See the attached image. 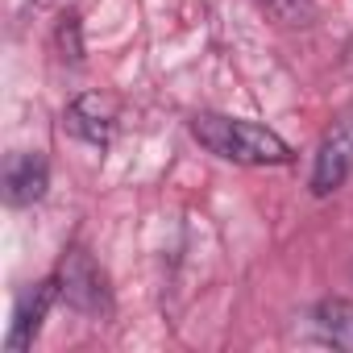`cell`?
<instances>
[{
	"instance_id": "cell-7",
	"label": "cell",
	"mask_w": 353,
	"mask_h": 353,
	"mask_svg": "<svg viewBox=\"0 0 353 353\" xmlns=\"http://www.w3.org/2000/svg\"><path fill=\"white\" fill-rule=\"evenodd\" d=\"M316 328H320L324 341H332L336 349H353V303H349V299H320V307H316Z\"/></svg>"
},
{
	"instance_id": "cell-5",
	"label": "cell",
	"mask_w": 353,
	"mask_h": 353,
	"mask_svg": "<svg viewBox=\"0 0 353 353\" xmlns=\"http://www.w3.org/2000/svg\"><path fill=\"white\" fill-rule=\"evenodd\" d=\"M50 188V166L42 154H13L5 166V204L9 208H30L46 196Z\"/></svg>"
},
{
	"instance_id": "cell-4",
	"label": "cell",
	"mask_w": 353,
	"mask_h": 353,
	"mask_svg": "<svg viewBox=\"0 0 353 353\" xmlns=\"http://www.w3.org/2000/svg\"><path fill=\"white\" fill-rule=\"evenodd\" d=\"M59 295H63V291H59V274H54V279L38 283L34 291H26V295L17 299L13 328H9V341H5L9 353H21V349L34 345V336H38V328H42V320H46V312H50V303H54Z\"/></svg>"
},
{
	"instance_id": "cell-3",
	"label": "cell",
	"mask_w": 353,
	"mask_h": 353,
	"mask_svg": "<svg viewBox=\"0 0 353 353\" xmlns=\"http://www.w3.org/2000/svg\"><path fill=\"white\" fill-rule=\"evenodd\" d=\"M353 170V121H341L324 133L320 150H316V166H312V192L316 196H332Z\"/></svg>"
},
{
	"instance_id": "cell-9",
	"label": "cell",
	"mask_w": 353,
	"mask_h": 353,
	"mask_svg": "<svg viewBox=\"0 0 353 353\" xmlns=\"http://www.w3.org/2000/svg\"><path fill=\"white\" fill-rule=\"evenodd\" d=\"M59 46H63V59L79 63L83 59V42H79V17H67L59 26Z\"/></svg>"
},
{
	"instance_id": "cell-6",
	"label": "cell",
	"mask_w": 353,
	"mask_h": 353,
	"mask_svg": "<svg viewBox=\"0 0 353 353\" xmlns=\"http://www.w3.org/2000/svg\"><path fill=\"white\" fill-rule=\"evenodd\" d=\"M67 133H75L79 141H92V145H108V137H112V108H108V100H100V96H79V100H71V108H67Z\"/></svg>"
},
{
	"instance_id": "cell-1",
	"label": "cell",
	"mask_w": 353,
	"mask_h": 353,
	"mask_svg": "<svg viewBox=\"0 0 353 353\" xmlns=\"http://www.w3.org/2000/svg\"><path fill=\"white\" fill-rule=\"evenodd\" d=\"M192 137L208 154H216L225 162H237V166H283V162H291V145L274 129L241 121V117L196 112L192 117Z\"/></svg>"
},
{
	"instance_id": "cell-2",
	"label": "cell",
	"mask_w": 353,
	"mask_h": 353,
	"mask_svg": "<svg viewBox=\"0 0 353 353\" xmlns=\"http://www.w3.org/2000/svg\"><path fill=\"white\" fill-rule=\"evenodd\" d=\"M59 291H63V299H67L75 312H83V316H108V307H112L108 283H104L100 266H96L83 250H71V254L63 258V266H59Z\"/></svg>"
},
{
	"instance_id": "cell-8",
	"label": "cell",
	"mask_w": 353,
	"mask_h": 353,
	"mask_svg": "<svg viewBox=\"0 0 353 353\" xmlns=\"http://www.w3.org/2000/svg\"><path fill=\"white\" fill-rule=\"evenodd\" d=\"M258 5L287 30H303L316 21V0H258Z\"/></svg>"
}]
</instances>
